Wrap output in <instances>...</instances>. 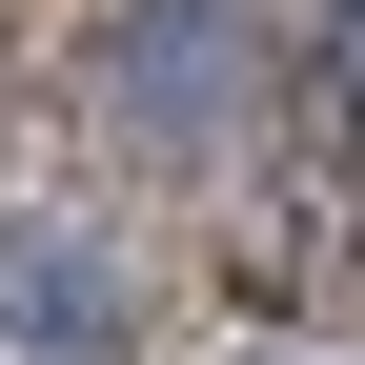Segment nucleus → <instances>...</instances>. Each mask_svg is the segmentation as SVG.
Wrapping results in <instances>:
<instances>
[{"mask_svg": "<svg viewBox=\"0 0 365 365\" xmlns=\"http://www.w3.org/2000/svg\"><path fill=\"white\" fill-rule=\"evenodd\" d=\"M345 81H365V61H345Z\"/></svg>", "mask_w": 365, "mask_h": 365, "instance_id": "nucleus-1", "label": "nucleus"}]
</instances>
